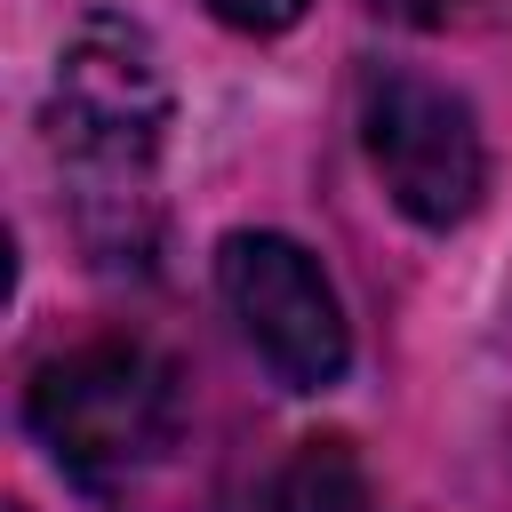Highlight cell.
<instances>
[{"label":"cell","mask_w":512,"mask_h":512,"mask_svg":"<svg viewBox=\"0 0 512 512\" xmlns=\"http://www.w3.org/2000/svg\"><path fill=\"white\" fill-rule=\"evenodd\" d=\"M160 128H168V80L136 24L88 16L48 88V152L72 192V224L104 264H144L160 232Z\"/></svg>","instance_id":"cell-1"},{"label":"cell","mask_w":512,"mask_h":512,"mask_svg":"<svg viewBox=\"0 0 512 512\" xmlns=\"http://www.w3.org/2000/svg\"><path fill=\"white\" fill-rule=\"evenodd\" d=\"M376 16H392V24H448L464 0H368Z\"/></svg>","instance_id":"cell-7"},{"label":"cell","mask_w":512,"mask_h":512,"mask_svg":"<svg viewBox=\"0 0 512 512\" xmlns=\"http://www.w3.org/2000/svg\"><path fill=\"white\" fill-rule=\"evenodd\" d=\"M360 144L384 200L424 232H456L488 192V144L472 128V104L424 72L376 64L360 80Z\"/></svg>","instance_id":"cell-3"},{"label":"cell","mask_w":512,"mask_h":512,"mask_svg":"<svg viewBox=\"0 0 512 512\" xmlns=\"http://www.w3.org/2000/svg\"><path fill=\"white\" fill-rule=\"evenodd\" d=\"M216 8V24H232V32H248V40H272V32H288L312 0H208Z\"/></svg>","instance_id":"cell-6"},{"label":"cell","mask_w":512,"mask_h":512,"mask_svg":"<svg viewBox=\"0 0 512 512\" xmlns=\"http://www.w3.org/2000/svg\"><path fill=\"white\" fill-rule=\"evenodd\" d=\"M24 424L40 432V448L80 472V480H120L136 464H152L176 424H184V392L176 368L152 344L128 336H96L56 352L32 384H24Z\"/></svg>","instance_id":"cell-2"},{"label":"cell","mask_w":512,"mask_h":512,"mask_svg":"<svg viewBox=\"0 0 512 512\" xmlns=\"http://www.w3.org/2000/svg\"><path fill=\"white\" fill-rule=\"evenodd\" d=\"M216 288L248 336V352L272 368L280 392H328L352 368V320L336 304V280L320 256L288 232H224Z\"/></svg>","instance_id":"cell-4"},{"label":"cell","mask_w":512,"mask_h":512,"mask_svg":"<svg viewBox=\"0 0 512 512\" xmlns=\"http://www.w3.org/2000/svg\"><path fill=\"white\" fill-rule=\"evenodd\" d=\"M272 512H376V488L352 440H304L272 480Z\"/></svg>","instance_id":"cell-5"}]
</instances>
